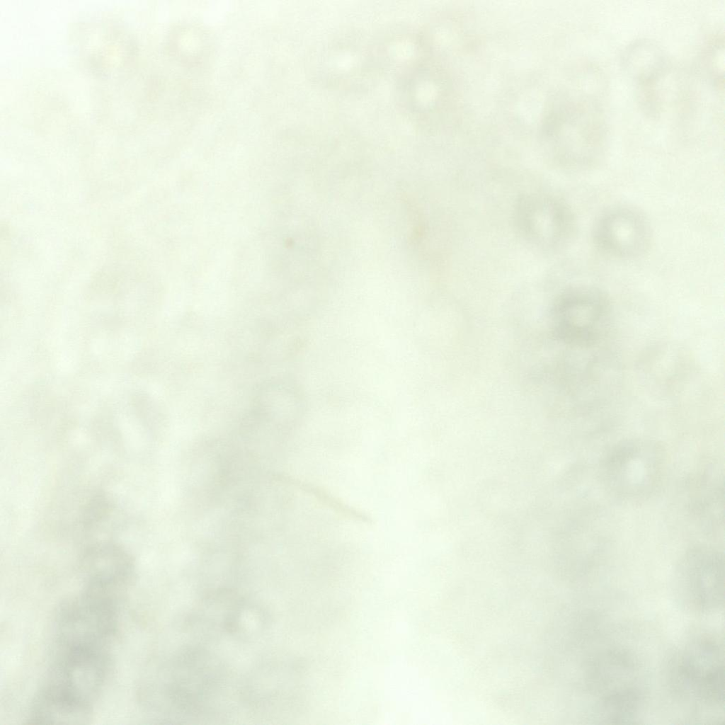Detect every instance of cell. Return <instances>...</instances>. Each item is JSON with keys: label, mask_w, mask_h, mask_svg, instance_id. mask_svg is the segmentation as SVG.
<instances>
[{"label": "cell", "mask_w": 725, "mask_h": 725, "mask_svg": "<svg viewBox=\"0 0 725 725\" xmlns=\"http://www.w3.org/2000/svg\"><path fill=\"white\" fill-rule=\"evenodd\" d=\"M595 249L603 256L629 261L646 254L651 246L653 232L649 219L629 205L607 208L595 219L591 230Z\"/></svg>", "instance_id": "cell-7"}, {"label": "cell", "mask_w": 725, "mask_h": 725, "mask_svg": "<svg viewBox=\"0 0 725 725\" xmlns=\"http://www.w3.org/2000/svg\"><path fill=\"white\" fill-rule=\"evenodd\" d=\"M612 302L594 285H583L566 292L557 305L562 338L582 348H597L608 335L612 323Z\"/></svg>", "instance_id": "cell-6"}, {"label": "cell", "mask_w": 725, "mask_h": 725, "mask_svg": "<svg viewBox=\"0 0 725 725\" xmlns=\"http://www.w3.org/2000/svg\"><path fill=\"white\" fill-rule=\"evenodd\" d=\"M515 219L519 233L526 241L547 249L563 246L574 228L573 214L566 204L542 195L521 198L515 207Z\"/></svg>", "instance_id": "cell-8"}, {"label": "cell", "mask_w": 725, "mask_h": 725, "mask_svg": "<svg viewBox=\"0 0 725 725\" xmlns=\"http://www.w3.org/2000/svg\"><path fill=\"white\" fill-rule=\"evenodd\" d=\"M724 555L709 546L693 547L680 559L674 572L675 599L685 609L710 612L724 605Z\"/></svg>", "instance_id": "cell-5"}, {"label": "cell", "mask_w": 725, "mask_h": 725, "mask_svg": "<svg viewBox=\"0 0 725 725\" xmlns=\"http://www.w3.org/2000/svg\"><path fill=\"white\" fill-rule=\"evenodd\" d=\"M199 653L187 652L149 676L141 689L142 704L161 719L192 717L214 693L215 679Z\"/></svg>", "instance_id": "cell-1"}, {"label": "cell", "mask_w": 725, "mask_h": 725, "mask_svg": "<svg viewBox=\"0 0 725 725\" xmlns=\"http://www.w3.org/2000/svg\"><path fill=\"white\" fill-rule=\"evenodd\" d=\"M666 454L657 442L627 439L614 445L600 462V476L617 498L636 501L652 496L663 482Z\"/></svg>", "instance_id": "cell-3"}, {"label": "cell", "mask_w": 725, "mask_h": 725, "mask_svg": "<svg viewBox=\"0 0 725 725\" xmlns=\"http://www.w3.org/2000/svg\"><path fill=\"white\" fill-rule=\"evenodd\" d=\"M623 67L634 81L641 107L648 113L659 108V86L668 73V59L662 48L649 40H637L622 55Z\"/></svg>", "instance_id": "cell-10"}, {"label": "cell", "mask_w": 725, "mask_h": 725, "mask_svg": "<svg viewBox=\"0 0 725 725\" xmlns=\"http://www.w3.org/2000/svg\"><path fill=\"white\" fill-rule=\"evenodd\" d=\"M632 658L620 651L603 653L593 662L590 689L595 719L605 723L634 720L643 704V690Z\"/></svg>", "instance_id": "cell-4"}, {"label": "cell", "mask_w": 725, "mask_h": 725, "mask_svg": "<svg viewBox=\"0 0 725 725\" xmlns=\"http://www.w3.org/2000/svg\"><path fill=\"white\" fill-rule=\"evenodd\" d=\"M81 568L84 588L120 598L132 583L135 573L130 555L113 543L88 547L82 554Z\"/></svg>", "instance_id": "cell-9"}, {"label": "cell", "mask_w": 725, "mask_h": 725, "mask_svg": "<svg viewBox=\"0 0 725 725\" xmlns=\"http://www.w3.org/2000/svg\"><path fill=\"white\" fill-rule=\"evenodd\" d=\"M668 680L673 695L694 708L719 709L724 702L723 644L708 634L687 639L671 656Z\"/></svg>", "instance_id": "cell-2"}]
</instances>
